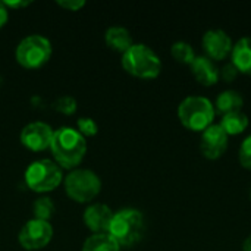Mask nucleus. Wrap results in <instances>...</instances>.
I'll use <instances>...</instances> for the list:
<instances>
[{
    "label": "nucleus",
    "mask_w": 251,
    "mask_h": 251,
    "mask_svg": "<svg viewBox=\"0 0 251 251\" xmlns=\"http://www.w3.org/2000/svg\"><path fill=\"white\" fill-rule=\"evenodd\" d=\"M50 149L56 162L69 169L78 166L84 159L87 151V141L78 129L62 126L54 131Z\"/></svg>",
    "instance_id": "nucleus-1"
},
{
    "label": "nucleus",
    "mask_w": 251,
    "mask_h": 251,
    "mask_svg": "<svg viewBox=\"0 0 251 251\" xmlns=\"http://www.w3.org/2000/svg\"><path fill=\"white\" fill-rule=\"evenodd\" d=\"M107 234L119 246H134L143 238L144 234V216L137 209H122L112 218Z\"/></svg>",
    "instance_id": "nucleus-2"
},
{
    "label": "nucleus",
    "mask_w": 251,
    "mask_h": 251,
    "mask_svg": "<svg viewBox=\"0 0 251 251\" xmlns=\"http://www.w3.org/2000/svg\"><path fill=\"white\" fill-rule=\"evenodd\" d=\"M213 103L201 96H188L178 106V118L190 131H204L213 125L215 119Z\"/></svg>",
    "instance_id": "nucleus-3"
},
{
    "label": "nucleus",
    "mask_w": 251,
    "mask_h": 251,
    "mask_svg": "<svg viewBox=\"0 0 251 251\" xmlns=\"http://www.w3.org/2000/svg\"><path fill=\"white\" fill-rule=\"evenodd\" d=\"M124 69L138 78H156L162 71L160 57L146 44H132L122 53Z\"/></svg>",
    "instance_id": "nucleus-4"
},
{
    "label": "nucleus",
    "mask_w": 251,
    "mask_h": 251,
    "mask_svg": "<svg viewBox=\"0 0 251 251\" xmlns=\"http://www.w3.org/2000/svg\"><path fill=\"white\" fill-rule=\"evenodd\" d=\"M62 169L56 162L40 159L32 162L25 171V182L35 193H47L62 182Z\"/></svg>",
    "instance_id": "nucleus-5"
},
{
    "label": "nucleus",
    "mask_w": 251,
    "mask_h": 251,
    "mask_svg": "<svg viewBox=\"0 0 251 251\" xmlns=\"http://www.w3.org/2000/svg\"><path fill=\"white\" fill-rule=\"evenodd\" d=\"M65 190L72 200L87 203L99 196L101 181L97 174L90 169H75L65 178Z\"/></svg>",
    "instance_id": "nucleus-6"
},
{
    "label": "nucleus",
    "mask_w": 251,
    "mask_h": 251,
    "mask_svg": "<svg viewBox=\"0 0 251 251\" xmlns=\"http://www.w3.org/2000/svg\"><path fill=\"white\" fill-rule=\"evenodd\" d=\"M51 56V43L40 34H32L21 40L16 47L18 62L28 69L43 66Z\"/></svg>",
    "instance_id": "nucleus-7"
},
{
    "label": "nucleus",
    "mask_w": 251,
    "mask_h": 251,
    "mask_svg": "<svg viewBox=\"0 0 251 251\" xmlns=\"http://www.w3.org/2000/svg\"><path fill=\"white\" fill-rule=\"evenodd\" d=\"M53 237V228L47 221L29 219L19 231L18 240L25 250H40L46 247Z\"/></svg>",
    "instance_id": "nucleus-8"
},
{
    "label": "nucleus",
    "mask_w": 251,
    "mask_h": 251,
    "mask_svg": "<svg viewBox=\"0 0 251 251\" xmlns=\"http://www.w3.org/2000/svg\"><path fill=\"white\" fill-rule=\"evenodd\" d=\"M54 131L46 122H31L25 125L21 131V143L34 151H41L50 147Z\"/></svg>",
    "instance_id": "nucleus-9"
},
{
    "label": "nucleus",
    "mask_w": 251,
    "mask_h": 251,
    "mask_svg": "<svg viewBox=\"0 0 251 251\" xmlns=\"http://www.w3.org/2000/svg\"><path fill=\"white\" fill-rule=\"evenodd\" d=\"M228 147V134L222 129V126L218 124L210 125L201 132V141H200V150L204 157L215 160L219 159Z\"/></svg>",
    "instance_id": "nucleus-10"
},
{
    "label": "nucleus",
    "mask_w": 251,
    "mask_h": 251,
    "mask_svg": "<svg viewBox=\"0 0 251 251\" xmlns=\"http://www.w3.org/2000/svg\"><path fill=\"white\" fill-rule=\"evenodd\" d=\"M203 50L206 51L207 57L212 60H222L232 51V40L231 37L219 28L209 29L203 34L201 38Z\"/></svg>",
    "instance_id": "nucleus-11"
},
{
    "label": "nucleus",
    "mask_w": 251,
    "mask_h": 251,
    "mask_svg": "<svg viewBox=\"0 0 251 251\" xmlns=\"http://www.w3.org/2000/svg\"><path fill=\"white\" fill-rule=\"evenodd\" d=\"M113 212L103 203H94L84 212V222L94 234H106L109 231Z\"/></svg>",
    "instance_id": "nucleus-12"
},
{
    "label": "nucleus",
    "mask_w": 251,
    "mask_h": 251,
    "mask_svg": "<svg viewBox=\"0 0 251 251\" xmlns=\"http://www.w3.org/2000/svg\"><path fill=\"white\" fill-rule=\"evenodd\" d=\"M190 68L191 74L201 85L210 87L215 85L219 79V69L215 62L207 56H196Z\"/></svg>",
    "instance_id": "nucleus-13"
},
{
    "label": "nucleus",
    "mask_w": 251,
    "mask_h": 251,
    "mask_svg": "<svg viewBox=\"0 0 251 251\" xmlns=\"http://www.w3.org/2000/svg\"><path fill=\"white\" fill-rule=\"evenodd\" d=\"M231 59L238 72L251 75V37H243L235 43L231 51Z\"/></svg>",
    "instance_id": "nucleus-14"
},
{
    "label": "nucleus",
    "mask_w": 251,
    "mask_h": 251,
    "mask_svg": "<svg viewBox=\"0 0 251 251\" xmlns=\"http://www.w3.org/2000/svg\"><path fill=\"white\" fill-rule=\"evenodd\" d=\"M244 104V99L240 91L237 90H225L222 91L215 100V112L221 113L222 116L234 112H241Z\"/></svg>",
    "instance_id": "nucleus-15"
},
{
    "label": "nucleus",
    "mask_w": 251,
    "mask_h": 251,
    "mask_svg": "<svg viewBox=\"0 0 251 251\" xmlns=\"http://www.w3.org/2000/svg\"><path fill=\"white\" fill-rule=\"evenodd\" d=\"M104 40L107 43V46L116 51H122L125 53L134 43H132V37L131 32L124 28V26H110L106 29L104 32Z\"/></svg>",
    "instance_id": "nucleus-16"
},
{
    "label": "nucleus",
    "mask_w": 251,
    "mask_h": 251,
    "mask_svg": "<svg viewBox=\"0 0 251 251\" xmlns=\"http://www.w3.org/2000/svg\"><path fill=\"white\" fill-rule=\"evenodd\" d=\"M219 125L228 134V137L229 135H238V134L244 132L246 128L249 126V118L243 110L234 112V113H228V115L222 116V121Z\"/></svg>",
    "instance_id": "nucleus-17"
},
{
    "label": "nucleus",
    "mask_w": 251,
    "mask_h": 251,
    "mask_svg": "<svg viewBox=\"0 0 251 251\" xmlns=\"http://www.w3.org/2000/svg\"><path fill=\"white\" fill-rule=\"evenodd\" d=\"M119 249L121 246L107 232L90 235L82 246V251H119Z\"/></svg>",
    "instance_id": "nucleus-18"
},
{
    "label": "nucleus",
    "mask_w": 251,
    "mask_h": 251,
    "mask_svg": "<svg viewBox=\"0 0 251 251\" xmlns=\"http://www.w3.org/2000/svg\"><path fill=\"white\" fill-rule=\"evenodd\" d=\"M171 53L174 56V59L179 63L184 65H191L193 60L196 59V51L193 49V46L187 41H176L172 44L171 47Z\"/></svg>",
    "instance_id": "nucleus-19"
},
{
    "label": "nucleus",
    "mask_w": 251,
    "mask_h": 251,
    "mask_svg": "<svg viewBox=\"0 0 251 251\" xmlns=\"http://www.w3.org/2000/svg\"><path fill=\"white\" fill-rule=\"evenodd\" d=\"M32 210H34V216L35 219H41V221H47L53 216L54 212V204L51 201V199L49 197H40L34 201L32 204Z\"/></svg>",
    "instance_id": "nucleus-20"
},
{
    "label": "nucleus",
    "mask_w": 251,
    "mask_h": 251,
    "mask_svg": "<svg viewBox=\"0 0 251 251\" xmlns=\"http://www.w3.org/2000/svg\"><path fill=\"white\" fill-rule=\"evenodd\" d=\"M54 109L65 113V115H71V113H74L76 110V101L71 96H62V97H59L56 100Z\"/></svg>",
    "instance_id": "nucleus-21"
},
{
    "label": "nucleus",
    "mask_w": 251,
    "mask_h": 251,
    "mask_svg": "<svg viewBox=\"0 0 251 251\" xmlns=\"http://www.w3.org/2000/svg\"><path fill=\"white\" fill-rule=\"evenodd\" d=\"M238 159H240V163L246 169L251 171V135H249L243 141V144L240 147V151H238Z\"/></svg>",
    "instance_id": "nucleus-22"
},
{
    "label": "nucleus",
    "mask_w": 251,
    "mask_h": 251,
    "mask_svg": "<svg viewBox=\"0 0 251 251\" xmlns=\"http://www.w3.org/2000/svg\"><path fill=\"white\" fill-rule=\"evenodd\" d=\"M97 129H99V126H97V124L94 122V119L87 118V116L78 119V131H79L82 135H88V137L96 135V134H97Z\"/></svg>",
    "instance_id": "nucleus-23"
},
{
    "label": "nucleus",
    "mask_w": 251,
    "mask_h": 251,
    "mask_svg": "<svg viewBox=\"0 0 251 251\" xmlns=\"http://www.w3.org/2000/svg\"><path fill=\"white\" fill-rule=\"evenodd\" d=\"M237 75H238V69L234 66L232 62H231V63H226V65L219 71V76H222L226 82L234 81V79L237 78Z\"/></svg>",
    "instance_id": "nucleus-24"
},
{
    "label": "nucleus",
    "mask_w": 251,
    "mask_h": 251,
    "mask_svg": "<svg viewBox=\"0 0 251 251\" xmlns=\"http://www.w3.org/2000/svg\"><path fill=\"white\" fill-rule=\"evenodd\" d=\"M59 6H62V7H65V9H71V10H78L79 7H82L84 4H85V1L84 0H76V1H69V0H57L56 1Z\"/></svg>",
    "instance_id": "nucleus-25"
},
{
    "label": "nucleus",
    "mask_w": 251,
    "mask_h": 251,
    "mask_svg": "<svg viewBox=\"0 0 251 251\" xmlns=\"http://www.w3.org/2000/svg\"><path fill=\"white\" fill-rule=\"evenodd\" d=\"M4 4H6V7L9 9V7H12V9H21V7H25V6H28V4H31V1L29 0H19V1H10V0H6L4 1Z\"/></svg>",
    "instance_id": "nucleus-26"
},
{
    "label": "nucleus",
    "mask_w": 251,
    "mask_h": 251,
    "mask_svg": "<svg viewBox=\"0 0 251 251\" xmlns=\"http://www.w3.org/2000/svg\"><path fill=\"white\" fill-rule=\"evenodd\" d=\"M9 18V9L6 7L4 1H0V28L7 22Z\"/></svg>",
    "instance_id": "nucleus-27"
},
{
    "label": "nucleus",
    "mask_w": 251,
    "mask_h": 251,
    "mask_svg": "<svg viewBox=\"0 0 251 251\" xmlns=\"http://www.w3.org/2000/svg\"><path fill=\"white\" fill-rule=\"evenodd\" d=\"M243 251H251V235H249L243 244Z\"/></svg>",
    "instance_id": "nucleus-28"
}]
</instances>
